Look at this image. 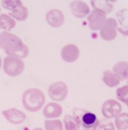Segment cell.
Returning a JSON list of instances; mask_svg holds the SVG:
<instances>
[{"label":"cell","mask_w":128,"mask_h":130,"mask_svg":"<svg viewBox=\"0 0 128 130\" xmlns=\"http://www.w3.org/2000/svg\"><path fill=\"white\" fill-rule=\"evenodd\" d=\"M24 108L29 112L41 110L45 102V96L42 90L38 88H29L25 90L22 96Z\"/></svg>","instance_id":"cell-1"},{"label":"cell","mask_w":128,"mask_h":130,"mask_svg":"<svg viewBox=\"0 0 128 130\" xmlns=\"http://www.w3.org/2000/svg\"><path fill=\"white\" fill-rule=\"evenodd\" d=\"M73 117L84 130H94L99 123L96 115L82 108H75L73 110Z\"/></svg>","instance_id":"cell-2"},{"label":"cell","mask_w":128,"mask_h":130,"mask_svg":"<svg viewBox=\"0 0 128 130\" xmlns=\"http://www.w3.org/2000/svg\"><path fill=\"white\" fill-rule=\"evenodd\" d=\"M24 44L19 37L7 31L0 34V47L5 52H15L21 49Z\"/></svg>","instance_id":"cell-3"},{"label":"cell","mask_w":128,"mask_h":130,"mask_svg":"<svg viewBox=\"0 0 128 130\" xmlns=\"http://www.w3.org/2000/svg\"><path fill=\"white\" fill-rule=\"evenodd\" d=\"M25 69V64L22 60L18 58L8 56L4 60V71L8 75L18 76L22 73Z\"/></svg>","instance_id":"cell-4"},{"label":"cell","mask_w":128,"mask_h":130,"mask_svg":"<svg viewBox=\"0 0 128 130\" xmlns=\"http://www.w3.org/2000/svg\"><path fill=\"white\" fill-rule=\"evenodd\" d=\"M117 21L114 18L108 19L101 28L100 36L106 41L115 40L117 36Z\"/></svg>","instance_id":"cell-5"},{"label":"cell","mask_w":128,"mask_h":130,"mask_svg":"<svg viewBox=\"0 0 128 130\" xmlns=\"http://www.w3.org/2000/svg\"><path fill=\"white\" fill-rule=\"evenodd\" d=\"M48 92L51 99L55 101H61L67 96L68 87L63 82H57L50 86Z\"/></svg>","instance_id":"cell-6"},{"label":"cell","mask_w":128,"mask_h":130,"mask_svg":"<svg viewBox=\"0 0 128 130\" xmlns=\"http://www.w3.org/2000/svg\"><path fill=\"white\" fill-rule=\"evenodd\" d=\"M122 110V106L118 101L109 99L103 104L102 114L106 119H112L119 115Z\"/></svg>","instance_id":"cell-7"},{"label":"cell","mask_w":128,"mask_h":130,"mask_svg":"<svg viewBox=\"0 0 128 130\" xmlns=\"http://www.w3.org/2000/svg\"><path fill=\"white\" fill-rule=\"evenodd\" d=\"M106 20V14L103 13L97 10H94L88 17V26L90 27V29L94 31L99 30L101 29Z\"/></svg>","instance_id":"cell-8"},{"label":"cell","mask_w":128,"mask_h":130,"mask_svg":"<svg viewBox=\"0 0 128 130\" xmlns=\"http://www.w3.org/2000/svg\"><path fill=\"white\" fill-rule=\"evenodd\" d=\"M79 50L76 45L69 44L65 45L61 51V57L67 62H73L78 59Z\"/></svg>","instance_id":"cell-9"},{"label":"cell","mask_w":128,"mask_h":130,"mask_svg":"<svg viewBox=\"0 0 128 130\" xmlns=\"http://www.w3.org/2000/svg\"><path fill=\"white\" fill-rule=\"evenodd\" d=\"M46 20L50 26L58 28L62 25L65 21V15L60 10L52 9L47 12Z\"/></svg>","instance_id":"cell-10"},{"label":"cell","mask_w":128,"mask_h":130,"mask_svg":"<svg viewBox=\"0 0 128 130\" xmlns=\"http://www.w3.org/2000/svg\"><path fill=\"white\" fill-rule=\"evenodd\" d=\"M2 114L10 123L14 125H19L25 120V114L16 108L4 110Z\"/></svg>","instance_id":"cell-11"},{"label":"cell","mask_w":128,"mask_h":130,"mask_svg":"<svg viewBox=\"0 0 128 130\" xmlns=\"http://www.w3.org/2000/svg\"><path fill=\"white\" fill-rule=\"evenodd\" d=\"M72 14L77 18H83L90 12V8L85 2L82 1H73L70 4Z\"/></svg>","instance_id":"cell-12"},{"label":"cell","mask_w":128,"mask_h":130,"mask_svg":"<svg viewBox=\"0 0 128 130\" xmlns=\"http://www.w3.org/2000/svg\"><path fill=\"white\" fill-rule=\"evenodd\" d=\"M43 115L48 119L59 117L62 113V108L56 103L51 102L45 106L43 109Z\"/></svg>","instance_id":"cell-13"},{"label":"cell","mask_w":128,"mask_h":130,"mask_svg":"<svg viewBox=\"0 0 128 130\" xmlns=\"http://www.w3.org/2000/svg\"><path fill=\"white\" fill-rule=\"evenodd\" d=\"M127 62L121 61L113 67V73L118 76L120 80H127Z\"/></svg>","instance_id":"cell-14"},{"label":"cell","mask_w":128,"mask_h":130,"mask_svg":"<svg viewBox=\"0 0 128 130\" xmlns=\"http://www.w3.org/2000/svg\"><path fill=\"white\" fill-rule=\"evenodd\" d=\"M91 5L94 8V10H99L104 14L110 13L112 12L113 8V4H111V2L110 1L94 0V1H91Z\"/></svg>","instance_id":"cell-15"},{"label":"cell","mask_w":128,"mask_h":130,"mask_svg":"<svg viewBox=\"0 0 128 130\" xmlns=\"http://www.w3.org/2000/svg\"><path fill=\"white\" fill-rule=\"evenodd\" d=\"M103 81L106 85L113 88L119 85L121 80L117 75L115 74L113 71L107 70L103 72Z\"/></svg>","instance_id":"cell-16"},{"label":"cell","mask_w":128,"mask_h":130,"mask_svg":"<svg viewBox=\"0 0 128 130\" xmlns=\"http://www.w3.org/2000/svg\"><path fill=\"white\" fill-rule=\"evenodd\" d=\"M16 21L11 17L7 15L6 14H2L0 15V28L6 30L10 31L15 27Z\"/></svg>","instance_id":"cell-17"},{"label":"cell","mask_w":128,"mask_h":130,"mask_svg":"<svg viewBox=\"0 0 128 130\" xmlns=\"http://www.w3.org/2000/svg\"><path fill=\"white\" fill-rule=\"evenodd\" d=\"M116 127L119 130H127L128 128V114L126 112L119 114L115 119Z\"/></svg>","instance_id":"cell-18"},{"label":"cell","mask_w":128,"mask_h":130,"mask_svg":"<svg viewBox=\"0 0 128 130\" xmlns=\"http://www.w3.org/2000/svg\"><path fill=\"white\" fill-rule=\"evenodd\" d=\"M28 13H29L28 12V9L26 7L23 6L20 7L19 8L16 10L14 11L10 12L9 14L11 15L13 18L16 19L17 20L22 21L26 20V19L28 17Z\"/></svg>","instance_id":"cell-19"},{"label":"cell","mask_w":128,"mask_h":130,"mask_svg":"<svg viewBox=\"0 0 128 130\" xmlns=\"http://www.w3.org/2000/svg\"><path fill=\"white\" fill-rule=\"evenodd\" d=\"M64 123L67 130H79V125L74 117L67 115L64 119Z\"/></svg>","instance_id":"cell-20"},{"label":"cell","mask_w":128,"mask_h":130,"mask_svg":"<svg viewBox=\"0 0 128 130\" xmlns=\"http://www.w3.org/2000/svg\"><path fill=\"white\" fill-rule=\"evenodd\" d=\"M2 6L7 10H11L12 12L23 6L22 2L19 0H12V1H2Z\"/></svg>","instance_id":"cell-21"},{"label":"cell","mask_w":128,"mask_h":130,"mask_svg":"<svg viewBox=\"0 0 128 130\" xmlns=\"http://www.w3.org/2000/svg\"><path fill=\"white\" fill-rule=\"evenodd\" d=\"M6 54L8 56L18 58H25L29 54V48L27 47V45H24L23 47L20 50L15 51V52H6Z\"/></svg>","instance_id":"cell-22"},{"label":"cell","mask_w":128,"mask_h":130,"mask_svg":"<svg viewBox=\"0 0 128 130\" xmlns=\"http://www.w3.org/2000/svg\"><path fill=\"white\" fill-rule=\"evenodd\" d=\"M45 126L46 130H63L62 124L60 120H47Z\"/></svg>","instance_id":"cell-23"},{"label":"cell","mask_w":128,"mask_h":130,"mask_svg":"<svg viewBox=\"0 0 128 130\" xmlns=\"http://www.w3.org/2000/svg\"><path fill=\"white\" fill-rule=\"evenodd\" d=\"M127 93H128V86H124L123 87L119 88L117 90V96L119 100H120L124 103H126L127 105L128 103V98H127Z\"/></svg>","instance_id":"cell-24"},{"label":"cell","mask_w":128,"mask_h":130,"mask_svg":"<svg viewBox=\"0 0 128 130\" xmlns=\"http://www.w3.org/2000/svg\"><path fill=\"white\" fill-rule=\"evenodd\" d=\"M117 19L120 24L127 31V9H123L117 13Z\"/></svg>","instance_id":"cell-25"},{"label":"cell","mask_w":128,"mask_h":130,"mask_svg":"<svg viewBox=\"0 0 128 130\" xmlns=\"http://www.w3.org/2000/svg\"><path fill=\"white\" fill-rule=\"evenodd\" d=\"M94 130H115L113 123L107 120H101L99 121Z\"/></svg>","instance_id":"cell-26"},{"label":"cell","mask_w":128,"mask_h":130,"mask_svg":"<svg viewBox=\"0 0 128 130\" xmlns=\"http://www.w3.org/2000/svg\"><path fill=\"white\" fill-rule=\"evenodd\" d=\"M33 130H43L42 128H39V127H37V128H35V129H34Z\"/></svg>","instance_id":"cell-27"},{"label":"cell","mask_w":128,"mask_h":130,"mask_svg":"<svg viewBox=\"0 0 128 130\" xmlns=\"http://www.w3.org/2000/svg\"><path fill=\"white\" fill-rule=\"evenodd\" d=\"M1 66H2V60H1V58H0V68H1Z\"/></svg>","instance_id":"cell-28"}]
</instances>
